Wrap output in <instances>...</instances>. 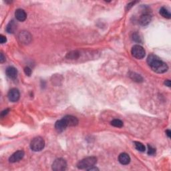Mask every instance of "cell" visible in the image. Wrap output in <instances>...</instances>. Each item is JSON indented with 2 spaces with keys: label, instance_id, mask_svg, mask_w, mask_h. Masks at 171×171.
I'll return each mask as SVG.
<instances>
[{
  "label": "cell",
  "instance_id": "603a6c76",
  "mask_svg": "<svg viewBox=\"0 0 171 171\" xmlns=\"http://www.w3.org/2000/svg\"><path fill=\"white\" fill-rule=\"evenodd\" d=\"M24 72H25V74L26 75L30 76H31V74H32V70L31 68H29V67H26L25 68H24Z\"/></svg>",
  "mask_w": 171,
  "mask_h": 171
},
{
  "label": "cell",
  "instance_id": "3957f363",
  "mask_svg": "<svg viewBox=\"0 0 171 171\" xmlns=\"http://www.w3.org/2000/svg\"><path fill=\"white\" fill-rule=\"evenodd\" d=\"M45 146V141L43 138L40 136L35 137L30 143V148L33 151L39 152L43 150Z\"/></svg>",
  "mask_w": 171,
  "mask_h": 171
},
{
  "label": "cell",
  "instance_id": "52a82bcc",
  "mask_svg": "<svg viewBox=\"0 0 171 171\" xmlns=\"http://www.w3.org/2000/svg\"><path fill=\"white\" fill-rule=\"evenodd\" d=\"M8 96L9 101L13 102H16L20 99V91L16 88H12L9 91Z\"/></svg>",
  "mask_w": 171,
  "mask_h": 171
},
{
  "label": "cell",
  "instance_id": "9c48e42d",
  "mask_svg": "<svg viewBox=\"0 0 171 171\" xmlns=\"http://www.w3.org/2000/svg\"><path fill=\"white\" fill-rule=\"evenodd\" d=\"M64 120L66 122L67 126H75L78 124V120L76 117L71 115H67L63 118Z\"/></svg>",
  "mask_w": 171,
  "mask_h": 171
},
{
  "label": "cell",
  "instance_id": "d4e9b609",
  "mask_svg": "<svg viewBox=\"0 0 171 171\" xmlns=\"http://www.w3.org/2000/svg\"><path fill=\"white\" fill-rule=\"evenodd\" d=\"M6 61V57L4 56L3 53H1V56H0V62L1 63H4Z\"/></svg>",
  "mask_w": 171,
  "mask_h": 171
},
{
  "label": "cell",
  "instance_id": "4316f807",
  "mask_svg": "<svg viewBox=\"0 0 171 171\" xmlns=\"http://www.w3.org/2000/svg\"><path fill=\"white\" fill-rule=\"evenodd\" d=\"M165 84L166 86H168V87H170V86H171V82H170V81L169 80H165Z\"/></svg>",
  "mask_w": 171,
  "mask_h": 171
},
{
  "label": "cell",
  "instance_id": "8fae6325",
  "mask_svg": "<svg viewBox=\"0 0 171 171\" xmlns=\"http://www.w3.org/2000/svg\"><path fill=\"white\" fill-rule=\"evenodd\" d=\"M16 18L20 21H23L27 18V14L22 9H18L15 12Z\"/></svg>",
  "mask_w": 171,
  "mask_h": 171
},
{
  "label": "cell",
  "instance_id": "6da1fadb",
  "mask_svg": "<svg viewBox=\"0 0 171 171\" xmlns=\"http://www.w3.org/2000/svg\"><path fill=\"white\" fill-rule=\"evenodd\" d=\"M147 63L154 72L158 74L165 73L168 69L167 64L154 54L149 55L147 58Z\"/></svg>",
  "mask_w": 171,
  "mask_h": 171
},
{
  "label": "cell",
  "instance_id": "44dd1931",
  "mask_svg": "<svg viewBox=\"0 0 171 171\" xmlns=\"http://www.w3.org/2000/svg\"><path fill=\"white\" fill-rule=\"evenodd\" d=\"M156 153V149L153 148L150 144H148V155H154Z\"/></svg>",
  "mask_w": 171,
  "mask_h": 171
},
{
  "label": "cell",
  "instance_id": "cb8c5ba5",
  "mask_svg": "<svg viewBox=\"0 0 171 171\" xmlns=\"http://www.w3.org/2000/svg\"><path fill=\"white\" fill-rule=\"evenodd\" d=\"M6 42H7V38L6 36H4V35H0V42H1V44H3Z\"/></svg>",
  "mask_w": 171,
  "mask_h": 171
},
{
  "label": "cell",
  "instance_id": "ffe728a7",
  "mask_svg": "<svg viewBox=\"0 0 171 171\" xmlns=\"http://www.w3.org/2000/svg\"><path fill=\"white\" fill-rule=\"evenodd\" d=\"M111 125L114 127L122 128L123 126V122H122V120L119 119H114L111 122Z\"/></svg>",
  "mask_w": 171,
  "mask_h": 171
},
{
  "label": "cell",
  "instance_id": "e0dca14e",
  "mask_svg": "<svg viewBox=\"0 0 171 171\" xmlns=\"http://www.w3.org/2000/svg\"><path fill=\"white\" fill-rule=\"evenodd\" d=\"M16 29V24L15 22H14L13 20H12V21H10V22L8 23V26H7L6 31L8 33H14V32H15Z\"/></svg>",
  "mask_w": 171,
  "mask_h": 171
},
{
  "label": "cell",
  "instance_id": "2e32d148",
  "mask_svg": "<svg viewBox=\"0 0 171 171\" xmlns=\"http://www.w3.org/2000/svg\"><path fill=\"white\" fill-rule=\"evenodd\" d=\"M159 13L163 18L167 19H170L171 18V14L170 13V11L168 10V9L165 8V7H162V8H160Z\"/></svg>",
  "mask_w": 171,
  "mask_h": 171
},
{
  "label": "cell",
  "instance_id": "ac0fdd59",
  "mask_svg": "<svg viewBox=\"0 0 171 171\" xmlns=\"http://www.w3.org/2000/svg\"><path fill=\"white\" fill-rule=\"evenodd\" d=\"M79 56H80V54L78 51H72L69 52L68 54H67L66 57L68 59L71 60H74V59H78Z\"/></svg>",
  "mask_w": 171,
  "mask_h": 171
},
{
  "label": "cell",
  "instance_id": "5bb4252c",
  "mask_svg": "<svg viewBox=\"0 0 171 171\" xmlns=\"http://www.w3.org/2000/svg\"><path fill=\"white\" fill-rule=\"evenodd\" d=\"M6 75L9 78H16L18 75V70L17 69L14 68L13 66H9L8 68H7L6 70Z\"/></svg>",
  "mask_w": 171,
  "mask_h": 171
},
{
  "label": "cell",
  "instance_id": "4fadbf2b",
  "mask_svg": "<svg viewBox=\"0 0 171 171\" xmlns=\"http://www.w3.org/2000/svg\"><path fill=\"white\" fill-rule=\"evenodd\" d=\"M68 127L67 124H66V122L64 120V119L62 118L60 120H57L55 124V128H56V131L59 132H62L66 129V128Z\"/></svg>",
  "mask_w": 171,
  "mask_h": 171
},
{
  "label": "cell",
  "instance_id": "7402d4cb",
  "mask_svg": "<svg viewBox=\"0 0 171 171\" xmlns=\"http://www.w3.org/2000/svg\"><path fill=\"white\" fill-rule=\"evenodd\" d=\"M132 40H133L134 42H139V43L141 42V39H140V35L137 33H134L133 34H132Z\"/></svg>",
  "mask_w": 171,
  "mask_h": 171
},
{
  "label": "cell",
  "instance_id": "9a60e30c",
  "mask_svg": "<svg viewBox=\"0 0 171 171\" xmlns=\"http://www.w3.org/2000/svg\"><path fill=\"white\" fill-rule=\"evenodd\" d=\"M129 76L132 80L136 82H142L143 81V78L140 74L135 73V72H130Z\"/></svg>",
  "mask_w": 171,
  "mask_h": 171
},
{
  "label": "cell",
  "instance_id": "7c38bea8",
  "mask_svg": "<svg viewBox=\"0 0 171 171\" xmlns=\"http://www.w3.org/2000/svg\"><path fill=\"white\" fill-rule=\"evenodd\" d=\"M118 161L120 164L123 165H128L131 162V157L127 153H121L118 156Z\"/></svg>",
  "mask_w": 171,
  "mask_h": 171
},
{
  "label": "cell",
  "instance_id": "83f0119b",
  "mask_svg": "<svg viewBox=\"0 0 171 171\" xmlns=\"http://www.w3.org/2000/svg\"><path fill=\"white\" fill-rule=\"evenodd\" d=\"M166 134H167V135L168 136V138H170L171 137V131L170 130H167V131H166Z\"/></svg>",
  "mask_w": 171,
  "mask_h": 171
},
{
  "label": "cell",
  "instance_id": "30bf717a",
  "mask_svg": "<svg viewBox=\"0 0 171 171\" xmlns=\"http://www.w3.org/2000/svg\"><path fill=\"white\" fill-rule=\"evenodd\" d=\"M152 16L148 13H144L140 16L139 18V23L141 24L142 26H147L148 23H150L151 21Z\"/></svg>",
  "mask_w": 171,
  "mask_h": 171
},
{
  "label": "cell",
  "instance_id": "7a4b0ae2",
  "mask_svg": "<svg viewBox=\"0 0 171 171\" xmlns=\"http://www.w3.org/2000/svg\"><path fill=\"white\" fill-rule=\"evenodd\" d=\"M97 162V158L95 156H89L79 161L77 164V167L79 169H86L92 167Z\"/></svg>",
  "mask_w": 171,
  "mask_h": 171
},
{
  "label": "cell",
  "instance_id": "d6986e66",
  "mask_svg": "<svg viewBox=\"0 0 171 171\" xmlns=\"http://www.w3.org/2000/svg\"><path fill=\"white\" fill-rule=\"evenodd\" d=\"M134 146H135V148L137 150L142 152V153L146 150V148L144 144L141 143H139V142H134Z\"/></svg>",
  "mask_w": 171,
  "mask_h": 171
},
{
  "label": "cell",
  "instance_id": "ba28073f",
  "mask_svg": "<svg viewBox=\"0 0 171 171\" xmlns=\"http://www.w3.org/2000/svg\"><path fill=\"white\" fill-rule=\"evenodd\" d=\"M25 153L23 150H18L14 153L9 158V162L11 163H15L21 160L23 158Z\"/></svg>",
  "mask_w": 171,
  "mask_h": 171
},
{
  "label": "cell",
  "instance_id": "484cf974",
  "mask_svg": "<svg viewBox=\"0 0 171 171\" xmlns=\"http://www.w3.org/2000/svg\"><path fill=\"white\" fill-rule=\"evenodd\" d=\"M9 112V109H6V110H4V111H2L1 113V117H4L5 116L7 115L8 114V112Z\"/></svg>",
  "mask_w": 171,
  "mask_h": 171
},
{
  "label": "cell",
  "instance_id": "8992f818",
  "mask_svg": "<svg viewBox=\"0 0 171 171\" xmlns=\"http://www.w3.org/2000/svg\"><path fill=\"white\" fill-rule=\"evenodd\" d=\"M19 40L20 42L24 44H28L32 42V36L28 32H26V31H23L21 32L18 36Z\"/></svg>",
  "mask_w": 171,
  "mask_h": 171
},
{
  "label": "cell",
  "instance_id": "277c9868",
  "mask_svg": "<svg viewBox=\"0 0 171 171\" xmlns=\"http://www.w3.org/2000/svg\"><path fill=\"white\" fill-rule=\"evenodd\" d=\"M131 53L132 56L136 59H143L146 55V52L144 48L140 45H135L132 48Z\"/></svg>",
  "mask_w": 171,
  "mask_h": 171
},
{
  "label": "cell",
  "instance_id": "5b68a950",
  "mask_svg": "<svg viewBox=\"0 0 171 171\" xmlns=\"http://www.w3.org/2000/svg\"><path fill=\"white\" fill-rule=\"evenodd\" d=\"M66 168L67 162L64 158H57L52 164V169L55 171L65 170L66 169Z\"/></svg>",
  "mask_w": 171,
  "mask_h": 171
}]
</instances>
